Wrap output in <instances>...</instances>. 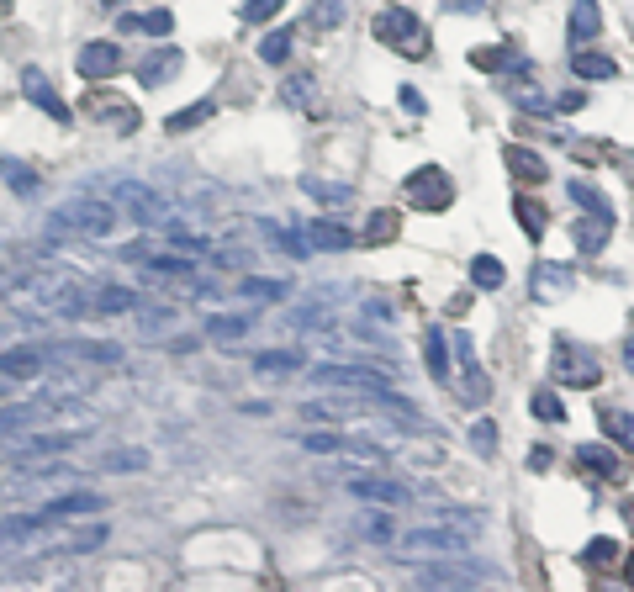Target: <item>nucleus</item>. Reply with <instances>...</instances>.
Wrapping results in <instances>:
<instances>
[{
  "instance_id": "nucleus-1",
  "label": "nucleus",
  "mask_w": 634,
  "mask_h": 592,
  "mask_svg": "<svg viewBox=\"0 0 634 592\" xmlns=\"http://www.w3.org/2000/svg\"><path fill=\"white\" fill-rule=\"evenodd\" d=\"M122 207L111 196H80V201H64L59 212H53L48 233H64V238H111L122 228Z\"/></svg>"
},
{
  "instance_id": "nucleus-2",
  "label": "nucleus",
  "mask_w": 634,
  "mask_h": 592,
  "mask_svg": "<svg viewBox=\"0 0 634 592\" xmlns=\"http://www.w3.org/2000/svg\"><path fill=\"white\" fill-rule=\"evenodd\" d=\"M53 524H64L53 508H32V513L0 518V566H6V561H22V555H48Z\"/></svg>"
},
{
  "instance_id": "nucleus-3",
  "label": "nucleus",
  "mask_w": 634,
  "mask_h": 592,
  "mask_svg": "<svg viewBox=\"0 0 634 592\" xmlns=\"http://www.w3.org/2000/svg\"><path fill=\"white\" fill-rule=\"evenodd\" d=\"M96 191L111 196L133 222H143V228H164V222H170V201L148 180H96Z\"/></svg>"
},
{
  "instance_id": "nucleus-4",
  "label": "nucleus",
  "mask_w": 634,
  "mask_h": 592,
  "mask_svg": "<svg viewBox=\"0 0 634 592\" xmlns=\"http://www.w3.org/2000/svg\"><path fill=\"white\" fill-rule=\"evenodd\" d=\"M471 550V529H444V524H423V529H407L397 534V561H423V555H434V561H444V555H465Z\"/></svg>"
},
{
  "instance_id": "nucleus-5",
  "label": "nucleus",
  "mask_w": 634,
  "mask_h": 592,
  "mask_svg": "<svg viewBox=\"0 0 634 592\" xmlns=\"http://www.w3.org/2000/svg\"><path fill=\"white\" fill-rule=\"evenodd\" d=\"M550 381H555V386H571V392H592V386L603 381V360L592 355L587 344H576V339H555Z\"/></svg>"
},
{
  "instance_id": "nucleus-6",
  "label": "nucleus",
  "mask_w": 634,
  "mask_h": 592,
  "mask_svg": "<svg viewBox=\"0 0 634 592\" xmlns=\"http://www.w3.org/2000/svg\"><path fill=\"white\" fill-rule=\"evenodd\" d=\"M90 429H59V423H48V429H22V434H11L6 444V460H53V455H69L74 444H85Z\"/></svg>"
},
{
  "instance_id": "nucleus-7",
  "label": "nucleus",
  "mask_w": 634,
  "mask_h": 592,
  "mask_svg": "<svg viewBox=\"0 0 634 592\" xmlns=\"http://www.w3.org/2000/svg\"><path fill=\"white\" fill-rule=\"evenodd\" d=\"M370 32H376V43L407 53V59H423V53H428V32H423V22H418V16L407 11V6H386V11H376Z\"/></svg>"
},
{
  "instance_id": "nucleus-8",
  "label": "nucleus",
  "mask_w": 634,
  "mask_h": 592,
  "mask_svg": "<svg viewBox=\"0 0 634 592\" xmlns=\"http://www.w3.org/2000/svg\"><path fill=\"white\" fill-rule=\"evenodd\" d=\"M307 381H312V386H339V392H376V397H391L386 370H376V365H339V360H328V365H312Z\"/></svg>"
},
{
  "instance_id": "nucleus-9",
  "label": "nucleus",
  "mask_w": 634,
  "mask_h": 592,
  "mask_svg": "<svg viewBox=\"0 0 634 592\" xmlns=\"http://www.w3.org/2000/svg\"><path fill=\"white\" fill-rule=\"evenodd\" d=\"M402 201L413 212H444L455 201V180L444 175L439 164H418V170L402 180Z\"/></svg>"
},
{
  "instance_id": "nucleus-10",
  "label": "nucleus",
  "mask_w": 634,
  "mask_h": 592,
  "mask_svg": "<svg viewBox=\"0 0 634 592\" xmlns=\"http://www.w3.org/2000/svg\"><path fill=\"white\" fill-rule=\"evenodd\" d=\"M450 339H455V370H460L455 397L465 407H481L492 397V381H487V370H481V360H476V339H471V333H450Z\"/></svg>"
},
{
  "instance_id": "nucleus-11",
  "label": "nucleus",
  "mask_w": 634,
  "mask_h": 592,
  "mask_svg": "<svg viewBox=\"0 0 634 592\" xmlns=\"http://www.w3.org/2000/svg\"><path fill=\"white\" fill-rule=\"evenodd\" d=\"M418 582L423 587H481V582H502V571L481 566V561H460V555H444L439 566H418Z\"/></svg>"
},
{
  "instance_id": "nucleus-12",
  "label": "nucleus",
  "mask_w": 634,
  "mask_h": 592,
  "mask_svg": "<svg viewBox=\"0 0 634 592\" xmlns=\"http://www.w3.org/2000/svg\"><path fill=\"white\" fill-rule=\"evenodd\" d=\"M576 286V270L561 265V259H534V270H529V296L534 302H561V296H571Z\"/></svg>"
},
{
  "instance_id": "nucleus-13",
  "label": "nucleus",
  "mask_w": 634,
  "mask_h": 592,
  "mask_svg": "<svg viewBox=\"0 0 634 592\" xmlns=\"http://www.w3.org/2000/svg\"><path fill=\"white\" fill-rule=\"evenodd\" d=\"M576 466H587V476L608 481V487H619V481L629 476L624 455L613 450V439H608V444H603V439H592V444H576Z\"/></svg>"
},
{
  "instance_id": "nucleus-14",
  "label": "nucleus",
  "mask_w": 634,
  "mask_h": 592,
  "mask_svg": "<svg viewBox=\"0 0 634 592\" xmlns=\"http://www.w3.org/2000/svg\"><path fill=\"white\" fill-rule=\"evenodd\" d=\"M22 96H27L37 111H48V117L59 122V127H69V122H74V111L64 106V96H59V90L48 85V74L37 69V64H27V69H22Z\"/></svg>"
},
{
  "instance_id": "nucleus-15",
  "label": "nucleus",
  "mask_w": 634,
  "mask_h": 592,
  "mask_svg": "<svg viewBox=\"0 0 634 592\" xmlns=\"http://www.w3.org/2000/svg\"><path fill=\"white\" fill-rule=\"evenodd\" d=\"M349 497H360V503H381V508H407L413 503L407 481H391V476H349Z\"/></svg>"
},
{
  "instance_id": "nucleus-16",
  "label": "nucleus",
  "mask_w": 634,
  "mask_h": 592,
  "mask_svg": "<svg viewBox=\"0 0 634 592\" xmlns=\"http://www.w3.org/2000/svg\"><path fill=\"white\" fill-rule=\"evenodd\" d=\"M48 360H80V365H122V344H90V339H64L43 344Z\"/></svg>"
},
{
  "instance_id": "nucleus-17",
  "label": "nucleus",
  "mask_w": 634,
  "mask_h": 592,
  "mask_svg": "<svg viewBox=\"0 0 634 592\" xmlns=\"http://www.w3.org/2000/svg\"><path fill=\"white\" fill-rule=\"evenodd\" d=\"M180 64H185V53H180L175 43H159V48H148V53H143V64H138V85H148V90L170 85L175 74H180Z\"/></svg>"
},
{
  "instance_id": "nucleus-18",
  "label": "nucleus",
  "mask_w": 634,
  "mask_h": 592,
  "mask_svg": "<svg viewBox=\"0 0 634 592\" xmlns=\"http://www.w3.org/2000/svg\"><path fill=\"white\" fill-rule=\"evenodd\" d=\"M423 365H428V376H434L439 386H450L455 381V339L444 333L439 323L423 333Z\"/></svg>"
},
{
  "instance_id": "nucleus-19",
  "label": "nucleus",
  "mask_w": 634,
  "mask_h": 592,
  "mask_svg": "<svg viewBox=\"0 0 634 592\" xmlns=\"http://www.w3.org/2000/svg\"><path fill=\"white\" fill-rule=\"evenodd\" d=\"M74 69L85 74V80H111V74L122 69V43H85L80 53H74Z\"/></svg>"
},
{
  "instance_id": "nucleus-20",
  "label": "nucleus",
  "mask_w": 634,
  "mask_h": 592,
  "mask_svg": "<svg viewBox=\"0 0 634 592\" xmlns=\"http://www.w3.org/2000/svg\"><path fill=\"white\" fill-rule=\"evenodd\" d=\"M307 244H312L317 254H344V249L360 244V233L344 228V222H333V217H312V222H307Z\"/></svg>"
},
{
  "instance_id": "nucleus-21",
  "label": "nucleus",
  "mask_w": 634,
  "mask_h": 592,
  "mask_svg": "<svg viewBox=\"0 0 634 592\" xmlns=\"http://www.w3.org/2000/svg\"><path fill=\"white\" fill-rule=\"evenodd\" d=\"M571 238H576L582 254H603L608 238H613V212H582L571 222Z\"/></svg>"
},
{
  "instance_id": "nucleus-22",
  "label": "nucleus",
  "mask_w": 634,
  "mask_h": 592,
  "mask_svg": "<svg viewBox=\"0 0 634 592\" xmlns=\"http://www.w3.org/2000/svg\"><path fill=\"white\" fill-rule=\"evenodd\" d=\"M43 370H48V355H43V349H32V344L0 349V376H11V381H37Z\"/></svg>"
},
{
  "instance_id": "nucleus-23",
  "label": "nucleus",
  "mask_w": 634,
  "mask_h": 592,
  "mask_svg": "<svg viewBox=\"0 0 634 592\" xmlns=\"http://www.w3.org/2000/svg\"><path fill=\"white\" fill-rule=\"evenodd\" d=\"M90 117L111 122V127H117L122 138H127V133H138V127H143L138 106H127V101H117V96H101V90H96V96H90Z\"/></svg>"
},
{
  "instance_id": "nucleus-24",
  "label": "nucleus",
  "mask_w": 634,
  "mask_h": 592,
  "mask_svg": "<svg viewBox=\"0 0 634 592\" xmlns=\"http://www.w3.org/2000/svg\"><path fill=\"white\" fill-rule=\"evenodd\" d=\"M143 307V296L138 291H127V286H90V312H101V318H117V312H138Z\"/></svg>"
},
{
  "instance_id": "nucleus-25",
  "label": "nucleus",
  "mask_w": 634,
  "mask_h": 592,
  "mask_svg": "<svg viewBox=\"0 0 634 592\" xmlns=\"http://www.w3.org/2000/svg\"><path fill=\"white\" fill-rule=\"evenodd\" d=\"M96 471H111V476H133V471H148V450H138V444H111V450H101Z\"/></svg>"
},
{
  "instance_id": "nucleus-26",
  "label": "nucleus",
  "mask_w": 634,
  "mask_h": 592,
  "mask_svg": "<svg viewBox=\"0 0 634 592\" xmlns=\"http://www.w3.org/2000/svg\"><path fill=\"white\" fill-rule=\"evenodd\" d=\"M502 164H508L518 180H529V185H539V180L550 175V170H545V159H539L534 148H524V143H508V148H502Z\"/></svg>"
},
{
  "instance_id": "nucleus-27",
  "label": "nucleus",
  "mask_w": 634,
  "mask_h": 592,
  "mask_svg": "<svg viewBox=\"0 0 634 592\" xmlns=\"http://www.w3.org/2000/svg\"><path fill=\"white\" fill-rule=\"evenodd\" d=\"M598 32H603L598 0H571V43H592Z\"/></svg>"
},
{
  "instance_id": "nucleus-28",
  "label": "nucleus",
  "mask_w": 634,
  "mask_h": 592,
  "mask_svg": "<svg viewBox=\"0 0 634 592\" xmlns=\"http://www.w3.org/2000/svg\"><path fill=\"white\" fill-rule=\"evenodd\" d=\"M571 74H576V80H613V74H619V64H613L608 53L576 48V53H571Z\"/></svg>"
},
{
  "instance_id": "nucleus-29",
  "label": "nucleus",
  "mask_w": 634,
  "mask_h": 592,
  "mask_svg": "<svg viewBox=\"0 0 634 592\" xmlns=\"http://www.w3.org/2000/svg\"><path fill=\"white\" fill-rule=\"evenodd\" d=\"M302 370V349H265L254 355V376H296Z\"/></svg>"
},
{
  "instance_id": "nucleus-30",
  "label": "nucleus",
  "mask_w": 634,
  "mask_h": 592,
  "mask_svg": "<svg viewBox=\"0 0 634 592\" xmlns=\"http://www.w3.org/2000/svg\"><path fill=\"white\" fill-rule=\"evenodd\" d=\"M471 64H476V69H513V80H529V64L518 59L513 48H476Z\"/></svg>"
},
{
  "instance_id": "nucleus-31",
  "label": "nucleus",
  "mask_w": 634,
  "mask_h": 592,
  "mask_svg": "<svg viewBox=\"0 0 634 592\" xmlns=\"http://www.w3.org/2000/svg\"><path fill=\"white\" fill-rule=\"evenodd\" d=\"M0 180H6L16 196H37V191H43V175L27 170L22 159H0Z\"/></svg>"
},
{
  "instance_id": "nucleus-32",
  "label": "nucleus",
  "mask_w": 634,
  "mask_h": 592,
  "mask_svg": "<svg viewBox=\"0 0 634 592\" xmlns=\"http://www.w3.org/2000/svg\"><path fill=\"white\" fill-rule=\"evenodd\" d=\"M249 333V318L244 312H217V318H207V339L212 344H238Z\"/></svg>"
},
{
  "instance_id": "nucleus-33",
  "label": "nucleus",
  "mask_w": 634,
  "mask_h": 592,
  "mask_svg": "<svg viewBox=\"0 0 634 592\" xmlns=\"http://www.w3.org/2000/svg\"><path fill=\"white\" fill-rule=\"evenodd\" d=\"M302 191H307L312 201H328V207H344V201L354 196V185H344V180H317V175H302Z\"/></svg>"
},
{
  "instance_id": "nucleus-34",
  "label": "nucleus",
  "mask_w": 634,
  "mask_h": 592,
  "mask_svg": "<svg viewBox=\"0 0 634 592\" xmlns=\"http://www.w3.org/2000/svg\"><path fill=\"white\" fill-rule=\"evenodd\" d=\"M291 286L286 281H270V275H244L238 281V296H249V302H281Z\"/></svg>"
},
{
  "instance_id": "nucleus-35",
  "label": "nucleus",
  "mask_w": 634,
  "mask_h": 592,
  "mask_svg": "<svg viewBox=\"0 0 634 592\" xmlns=\"http://www.w3.org/2000/svg\"><path fill=\"white\" fill-rule=\"evenodd\" d=\"M598 423H603V434H608V439H619L624 450L634 455V413H624V407H603V418H598Z\"/></svg>"
},
{
  "instance_id": "nucleus-36",
  "label": "nucleus",
  "mask_w": 634,
  "mask_h": 592,
  "mask_svg": "<svg viewBox=\"0 0 634 592\" xmlns=\"http://www.w3.org/2000/svg\"><path fill=\"white\" fill-rule=\"evenodd\" d=\"M502 281H508V270H502V259H497V254H476V259H471V286L497 291Z\"/></svg>"
},
{
  "instance_id": "nucleus-37",
  "label": "nucleus",
  "mask_w": 634,
  "mask_h": 592,
  "mask_svg": "<svg viewBox=\"0 0 634 592\" xmlns=\"http://www.w3.org/2000/svg\"><path fill=\"white\" fill-rule=\"evenodd\" d=\"M133 318H138V333H143V339H159V333H170V328L180 323L175 307H138Z\"/></svg>"
},
{
  "instance_id": "nucleus-38",
  "label": "nucleus",
  "mask_w": 634,
  "mask_h": 592,
  "mask_svg": "<svg viewBox=\"0 0 634 592\" xmlns=\"http://www.w3.org/2000/svg\"><path fill=\"white\" fill-rule=\"evenodd\" d=\"M259 233H265L270 244H281L291 259H312V244H307V238H296L291 228H281V222H259Z\"/></svg>"
},
{
  "instance_id": "nucleus-39",
  "label": "nucleus",
  "mask_w": 634,
  "mask_h": 592,
  "mask_svg": "<svg viewBox=\"0 0 634 592\" xmlns=\"http://www.w3.org/2000/svg\"><path fill=\"white\" fill-rule=\"evenodd\" d=\"M513 212H518V228H524L534 244H539V238H545V228H550V222H545V207H539V201H529V196H518Z\"/></svg>"
},
{
  "instance_id": "nucleus-40",
  "label": "nucleus",
  "mask_w": 634,
  "mask_h": 592,
  "mask_svg": "<svg viewBox=\"0 0 634 592\" xmlns=\"http://www.w3.org/2000/svg\"><path fill=\"white\" fill-rule=\"evenodd\" d=\"M259 59H265V64H286L291 59V27H270L265 37H259Z\"/></svg>"
},
{
  "instance_id": "nucleus-41",
  "label": "nucleus",
  "mask_w": 634,
  "mask_h": 592,
  "mask_svg": "<svg viewBox=\"0 0 634 592\" xmlns=\"http://www.w3.org/2000/svg\"><path fill=\"white\" fill-rule=\"evenodd\" d=\"M582 561H587L592 571H608V566H619V540H608V534H598V540H587Z\"/></svg>"
},
{
  "instance_id": "nucleus-42",
  "label": "nucleus",
  "mask_w": 634,
  "mask_h": 592,
  "mask_svg": "<svg viewBox=\"0 0 634 592\" xmlns=\"http://www.w3.org/2000/svg\"><path fill=\"white\" fill-rule=\"evenodd\" d=\"M397 228H402V212H376L365 222L360 244H386V238H397Z\"/></svg>"
},
{
  "instance_id": "nucleus-43",
  "label": "nucleus",
  "mask_w": 634,
  "mask_h": 592,
  "mask_svg": "<svg viewBox=\"0 0 634 592\" xmlns=\"http://www.w3.org/2000/svg\"><path fill=\"white\" fill-rule=\"evenodd\" d=\"M529 413H534L539 423H566V407H561V397H555L550 386H539V392L529 397Z\"/></svg>"
},
{
  "instance_id": "nucleus-44",
  "label": "nucleus",
  "mask_w": 634,
  "mask_h": 592,
  "mask_svg": "<svg viewBox=\"0 0 634 592\" xmlns=\"http://www.w3.org/2000/svg\"><path fill=\"white\" fill-rule=\"evenodd\" d=\"M566 196L576 201V207H587V212H613V201L598 191V185H587V180H571V185H566Z\"/></svg>"
},
{
  "instance_id": "nucleus-45",
  "label": "nucleus",
  "mask_w": 634,
  "mask_h": 592,
  "mask_svg": "<svg viewBox=\"0 0 634 592\" xmlns=\"http://www.w3.org/2000/svg\"><path fill=\"white\" fill-rule=\"evenodd\" d=\"M212 101H196V106H185V111H175V117L170 122H164V127H170V133H191V127H201V122H207L212 117Z\"/></svg>"
},
{
  "instance_id": "nucleus-46",
  "label": "nucleus",
  "mask_w": 634,
  "mask_h": 592,
  "mask_svg": "<svg viewBox=\"0 0 634 592\" xmlns=\"http://www.w3.org/2000/svg\"><path fill=\"white\" fill-rule=\"evenodd\" d=\"M434 524H455V529H481V513H476V508H450V503H439V508H434Z\"/></svg>"
},
{
  "instance_id": "nucleus-47",
  "label": "nucleus",
  "mask_w": 634,
  "mask_h": 592,
  "mask_svg": "<svg viewBox=\"0 0 634 592\" xmlns=\"http://www.w3.org/2000/svg\"><path fill=\"white\" fill-rule=\"evenodd\" d=\"M286 101L302 106V111H317V96H312V74H291L286 80Z\"/></svg>"
},
{
  "instance_id": "nucleus-48",
  "label": "nucleus",
  "mask_w": 634,
  "mask_h": 592,
  "mask_svg": "<svg viewBox=\"0 0 634 592\" xmlns=\"http://www.w3.org/2000/svg\"><path fill=\"white\" fill-rule=\"evenodd\" d=\"M138 32H148V37H170V32H175V16L164 11V6H154V11H143V16H138Z\"/></svg>"
},
{
  "instance_id": "nucleus-49",
  "label": "nucleus",
  "mask_w": 634,
  "mask_h": 592,
  "mask_svg": "<svg viewBox=\"0 0 634 592\" xmlns=\"http://www.w3.org/2000/svg\"><path fill=\"white\" fill-rule=\"evenodd\" d=\"M471 450L476 455H497V423L492 418H476L471 423Z\"/></svg>"
},
{
  "instance_id": "nucleus-50",
  "label": "nucleus",
  "mask_w": 634,
  "mask_h": 592,
  "mask_svg": "<svg viewBox=\"0 0 634 592\" xmlns=\"http://www.w3.org/2000/svg\"><path fill=\"white\" fill-rule=\"evenodd\" d=\"M164 233H170V238H175L180 249H191V254H207V238H201L196 228H185V222H175V217L164 222Z\"/></svg>"
},
{
  "instance_id": "nucleus-51",
  "label": "nucleus",
  "mask_w": 634,
  "mask_h": 592,
  "mask_svg": "<svg viewBox=\"0 0 634 592\" xmlns=\"http://www.w3.org/2000/svg\"><path fill=\"white\" fill-rule=\"evenodd\" d=\"M291 323H296V328H328L333 318H328V307H317V302H312V307H296V312H291Z\"/></svg>"
},
{
  "instance_id": "nucleus-52",
  "label": "nucleus",
  "mask_w": 634,
  "mask_h": 592,
  "mask_svg": "<svg viewBox=\"0 0 634 592\" xmlns=\"http://www.w3.org/2000/svg\"><path fill=\"white\" fill-rule=\"evenodd\" d=\"M275 11H281V0H244L238 16H244V22H265V16H275Z\"/></svg>"
},
{
  "instance_id": "nucleus-53",
  "label": "nucleus",
  "mask_w": 634,
  "mask_h": 592,
  "mask_svg": "<svg viewBox=\"0 0 634 592\" xmlns=\"http://www.w3.org/2000/svg\"><path fill=\"white\" fill-rule=\"evenodd\" d=\"M212 265H217V270H244V254H238V249H222V254H212Z\"/></svg>"
},
{
  "instance_id": "nucleus-54",
  "label": "nucleus",
  "mask_w": 634,
  "mask_h": 592,
  "mask_svg": "<svg viewBox=\"0 0 634 592\" xmlns=\"http://www.w3.org/2000/svg\"><path fill=\"white\" fill-rule=\"evenodd\" d=\"M397 101H402L407 111H413V117H423V96H418L413 85H402V90H397Z\"/></svg>"
},
{
  "instance_id": "nucleus-55",
  "label": "nucleus",
  "mask_w": 634,
  "mask_h": 592,
  "mask_svg": "<svg viewBox=\"0 0 634 592\" xmlns=\"http://www.w3.org/2000/svg\"><path fill=\"white\" fill-rule=\"evenodd\" d=\"M444 6L460 11V16H481V11H487V0H444Z\"/></svg>"
},
{
  "instance_id": "nucleus-56",
  "label": "nucleus",
  "mask_w": 634,
  "mask_h": 592,
  "mask_svg": "<svg viewBox=\"0 0 634 592\" xmlns=\"http://www.w3.org/2000/svg\"><path fill=\"white\" fill-rule=\"evenodd\" d=\"M550 450H545V444H534V455H529V471H550Z\"/></svg>"
},
{
  "instance_id": "nucleus-57",
  "label": "nucleus",
  "mask_w": 634,
  "mask_h": 592,
  "mask_svg": "<svg viewBox=\"0 0 634 592\" xmlns=\"http://www.w3.org/2000/svg\"><path fill=\"white\" fill-rule=\"evenodd\" d=\"M518 106H534V111H545V96H539V90L529 85V90H518Z\"/></svg>"
},
{
  "instance_id": "nucleus-58",
  "label": "nucleus",
  "mask_w": 634,
  "mask_h": 592,
  "mask_svg": "<svg viewBox=\"0 0 634 592\" xmlns=\"http://www.w3.org/2000/svg\"><path fill=\"white\" fill-rule=\"evenodd\" d=\"M582 106H587L582 90H566V96H561V111H582Z\"/></svg>"
},
{
  "instance_id": "nucleus-59",
  "label": "nucleus",
  "mask_w": 634,
  "mask_h": 592,
  "mask_svg": "<svg viewBox=\"0 0 634 592\" xmlns=\"http://www.w3.org/2000/svg\"><path fill=\"white\" fill-rule=\"evenodd\" d=\"M624 370H634V333L624 339Z\"/></svg>"
},
{
  "instance_id": "nucleus-60",
  "label": "nucleus",
  "mask_w": 634,
  "mask_h": 592,
  "mask_svg": "<svg viewBox=\"0 0 634 592\" xmlns=\"http://www.w3.org/2000/svg\"><path fill=\"white\" fill-rule=\"evenodd\" d=\"M624 577H629V587H634V561H629V571H624Z\"/></svg>"
},
{
  "instance_id": "nucleus-61",
  "label": "nucleus",
  "mask_w": 634,
  "mask_h": 592,
  "mask_svg": "<svg viewBox=\"0 0 634 592\" xmlns=\"http://www.w3.org/2000/svg\"><path fill=\"white\" fill-rule=\"evenodd\" d=\"M101 6H122V0H101Z\"/></svg>"
},
{
  "instance_id": "nucleus-62",
  "label": "nucleus",
  "mask_w": 634,
  "mask_h": 592,
  "mask_svg": "<svg viewBox=\"0 0 634 592\" xmlns=\"http://www.w3.org/2000/svg\"><path fill=\"white\" fill-rule=\"evenodd\" d=\"M6 381H11V376H0V392H6Z\"/></svg>"
},
{
  "instance_id": "nucleus-63",
  "label": "nucleus",
  "mask_w": 634,
  "mask_h": 592,
  "mask_svg": "<svg viewBox=\"0 0 634 592\" xmlns=\"http://www.w3.org/2000/svg\"><path fill=\"white\" fill-rule=\"evenodd\" d=\"M629 518H634V503H629Z\"/></svg>"
}]
</instances>
